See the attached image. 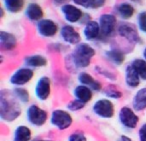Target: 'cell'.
<instances>
[{"instance_id":"obj_20","label":"cell","mask_w":146,"mask_h":141,"mask_svg":"<svg viewBox=\"0 0 146 141\" xmlns=\"http://www.w3.org/2000/svg\"><path fill=\"white\" fill-rule=\"evenodd\" d=\"M115 10L118 16L121 19H123V20H129L134 15V13H135L134 6L131 3H128V2H123L118 4L116 6Z\"/></svg>"},{"instance_id":"obj_38","label":"cell","mask_w":146,"mask_h":141,"mask_svg":"<svg viewBox=\"0 0 146 141\" xmlns=\"http://www.w3.org/2000/svg\"><path fill=\"white\" fill-rule=\"evenodd\" d=\"M143 59H145V60H146V47L144 48V50H143Z\"/></svg>"},{"instance_id":"obj_10","label":"cell","mask_w":146,"mask_h":141,"mask_svg":"<svg viewBox=\"0 0 146 141\" xmlns=\"http://www.w3.org/2000/svg\"><path fill=\"white\" fill-rule=\"evenodd\" d=\"M61 13H62L64 19L68 23H77L82 20L84 13L82 10L75 4H65L61 6Z\"/></svg>"},{"instance_id":"obj_4","label":"cell","mask_w":146,"mask_h":141,"mask_svg":"<svg viewBox=\"0 0 146 141\" xmlns=\"http://www.w3.org/2000/svg\"><path fill=\"white\" fill-rule=\"evenodd\" d=\"M26 117L30 124L36 127H40L46 123L48 119V113L44 109L40 108L38 105L32 104L27 108Z\"/></svg>"},{"instance_id":"obj_14","label":"cell","mask_w":146,"mask_h":141,"mask_svg":"<svg viewBox=\"0 0 146 141\" xmlns=\"http://www.w3.org/2000/svg\"><path fill=\"white\" fill-rule=\"evenodd\" d=\"M83 35L86 40L88 41L97 39L101 35V29H100L99 23L94 20H90L89 22L85 23L83 28Z\"/></svg>"},{"instance_id":"obj_27","label":"cell","mask_w":146,"mask_h":141,"mask_svg":"<svg viewBox=\"0 0 146 141\" xmlns=\"http://www.w3.org/2000/svg\"><path fill=\"white\" fill-rule=\"evenodd\" d=\"M132 67L135 69V71L138 73L139 77L142 80L146 81V60L145 59L137 58L134 59L131 63Z\"/></svg>"},{"instance_id":"obj_32","label":"cell","mask_w":146,"mask_h":141,"mask_svg":"<svg viewBox=\"0 0 146 141\" xmlns=\"http://www.w3.org/2000/svg\"><path fill=\"white\" fill-rule=\"evenodd\" d=\"M68 141H87V138L82 132H75L69 136Z\"/></svg>"},{"instance_id":"obj_37","label":"cell","mask_w":146,"mask_h":141,"mask_svg":"<svg viewBox=\"0 0 146 141\" xmlns=\"http://www.w3.org/2000/svg\"><path fill=\"white\" fill-rule=\"evenodd\" d=\"M32 141H54V140H49V139H34Z\"/></svg>"},{"instance_id":"obj_12","label":"cell","mask_w":146,"mask_h":141,"mask_svg":"<svg viewBox=\"0 0 146 141\" xmlns=\"http://www.w3.org/2000/svg\"><path fill=\"white\" fill-rule=\"evenodd\" d=\"M51 94V80L49 77L42 76L38 79L35 86V95L37 99L45 101L49 98Z\"/></svg>"},{"instance_id":"obj_16","label":"cell","mask_w":146,"mask_h":141,"mask_svg":"<svg viewBox=\"0 0 146 141\" xmlns=\"http://www.w3.org/2000/svg\"><path fill=\"white\" fill-rule=\"evenodd\" d=\"M25 15L30 21H40L44 16V11L39 4L31 2L25 9Z\"/></svg>"},{"instance_id":"obj_18","label":"cell","mask_w":146,"mask_h":141,"mask_svg":"<svg viewBox=\"0 0 146 141\" xmlns=\"http://www.w3.org/2000/svg\"><path fill=\"white\" fill-rule=\"evenodd\" d=\"M73 94H74V97L77 100L83 102L84 104L88 103L89 101H91L92 97H93V93H92V90L89 88V87L85 86V85H78L74 88V91H73Z\"/></svg>"},{"instance_id":"obj_17","label":"cell","mask_w":146,"mask_h":141,"mask_svg":"<svg viewBox=\"0 0 146 141\" xmlns=\"http://www.w3.org/2000/svg\"><path fill=\"white\" fill-rule=\"evenodd\" d=\"M78 81H79L80 84L89 87V88L93 91H100L102 89L101 83L98 80H96V79H94L93 77L87 72L79 73V75H78Z\"/></svg>"},{"instance_id":"obj_9","label":"cell","mask_w":146,"mask_h":141,"mask_svg":"<svg viewBox=\"0 0 146 141\" xmlns=\"http://www.w3.org/2000/svg\"><path fill=\"white\" fill-rule=\"evenodd\" d=\"M118 34L124 39L131 43H140L141 42V38H140L139 34H138V30L132 23L123 22L118 26Z\"/></svg>"},{"instance_id":"obj_15","label":"cell","mask_w":146,"mask_h":141,"mask_svg":"<svg viewBox=\"0 0 146 141\" xmlns=\"http://www.w3.org/2000/svg\"><path fill=\"white\" fill-rule=\"evenodd\" d=\"M17 46V39L12 33L7 31H0V47L2 50L10 51Z\"/></svg>"},{"instance_id":"obj_31","label":"cell","mask_w":146,"mask_h":141,"mask_svg":"<svg viewBox=\"0 0 146 141\" xmlns=\"http://www.w3.org/2000/svg\"><path fill=\"white\" fill-rule=\"evenodd\" d=\"M84 106H85V104H84L83 102L75 99V100L71 101V102L67 105V108L70 111H78V110H81L82 108H84Z\"/></svg>"},{"instance_id":"obj_2","label":"cell","mask_w":146,"mask_h":141,"mask_svg":"<svg viewBox=\"0 0 146 141\" xmlns=\"http://www.w3.org/2000/svg\"><path fill=\"white\" fill-rule=\"evenodd\" d=\"M95 55V49L89 45L88 43H82L76 45L75 49L71 53L67 60L70 61V63L75 68H86L89 66L91 58Z\"/></svg>"},{"instance_id":"obj_1","label":"cell","mask_w":146,"mask_h":141,"mask_svg":"<svg viewBox=\"0 0 146 141\" xmlns=\"http://www.w3.org/2000/svg\"><path fill=\"white\" fill-rule=\"evenodd\" d=\"M21 114V108L18 100L13 96L12 92L6 93L2 90L0 93V117L4 121L15 120Z\"/></svg>"},{"instance_id":"obj_36","label":"cell","mask_w":146,"mask_h":141,"mask_svg":"<svg viewBox=\"0 0 146 141\" xmlns=\"http://www.w3.org/2000/svg\"><path fill=\"white\" fill-rule=\"evenodd\" d=\"M118 141H132V140L129 137L125 136V135H122V136H120V138L118 139Z\"/></svg>"},{"instance_id":"obj_19","label":"cell","mask_w":146,"mask_h":141,"mask_svg":"<svg viewBox=\"0 0 146 141\" xmlns=\"http://www.w3.org/2000/svg\"><path fill=\"white\" fill-rule=\"evenodd\" d=\"M141 78L139 77L138 73L135 69L132 67V65H128L125 68V83L130 88H136L139 86Z\"/></svg>"},{"instance_id":"obj_21","label":"cell","mask_w":146,"mask_h":141,"mask_svg":"<svg viewBox=\"0 0 146 141\" xmlns=\"http://www.w3.org/2000/svg\"><path fill=\"white\" fill-rule=\"evenodd\" d=\"M132 106L135 111H142L146 109V87L139 89L132 99Z\"/></svg>"},{"instance_id":"obj_8","label":"cell","mask_w":146,"mask_h":141,"mask_svg":"<svg viewBox=\"0 0 146 141\" xmlns=\"http://www.w3.org/2000/svg\"><path fill=\"white\" fill-rule=\"evenodd\" d=\"M98 23L101 29V35L104 37H108L112 35V33L115 31L116 25H117V18L115 15L111 13H104L100 15Z\"/></svg>"},{"instance_id":"obj_11","label":"cell","mask_w":146,"mask_h":141,"mask_svg":"<svg viewBox=\"0 0 146 141\" xmlns=\"http://www.w3.org/2000/svg\"><path fill=\"white\" fill-rule=\"evenodd\" d=\"M36 28L38 34L46 38L55 36L59 30L57 23L51 19H41L40 21L37 22Z\"/></svg>"},{"instance_id":"obj_25","label":"cell","mask_w":146,"mask_h":141,"mask_svg":"<svg viewBox=\"0 0 146 141\" xmlns=\"http://www.w3.org/2000/svg\"><path fill=\"white\" fill-rule=\"evenodd\" d=\"M74 4L86 9H98L106 4V0H73Z\"/></svg>"},{"instance_id":"obj_6","label":"cell","mask_w":146,"mask_h":141,"mask_svg":"<svg viewBox=\"0 0 146 141\" xmlns=\"http://www.w3.org/2000/svg\"><path fill=\"white\" fill-rule=\"evenodd\" d=\"M34 77V71L30 67H21V68L17 69L16 71L13 72L11 75L10 83L16 87H21L23 85L27 84L31 79Z\"/></svg>"},{"instance_id":"obj_5","label":"cell","mask_w":146,"mask_h":141,"mask_svg":"<svg viewBox=\"0 0 146 141\" xmlns=\"http://www.w3.org/2000/svg\"><path fill=\"white\" fill-rule=\"evenodd\" d=\"M92 110L97 116L101 117V118L109 119L114 116L115 113V107L112 101L109 99L102 98L97 100L92 106Z\"/></svg>"},{"instance_id":"obj_3","label":"cell","mask_w":146,"mask_h":141,"mask_svg":"<svg viewBox=\"0 0 146 141\" xmlns=\"http://www.w3.org/2000/svg\"><path fill=\"white\" fill-rule=\"evenodd\" d=\"M50 122L58 130H66L72 125L73 118L68 111L62 110V109H55L51 113Z\"/></svg>"},{"instance_id":"obj_30","label":"cell","mask_w":146,"mask_h":141,"mask_svg":"<svg viewBox=\"0 0 146 141\" xmlns=\"http://www.w3.org/2000/svg\"><path fill=\"white\" fill-rule=\"evenodd\" d=\"M137 24L140 31L146 32V11H142L138 14Z\"/></svg>"},{"instance_id":"obj_33","label":"cell","mask_w":146,"mask_h":141,"mask_svg":"<svg viewBox=\"0 0 146 141\" xmlns=\"http://www.w3.org/2000/svg\"><path fill=\"white\" fill-rule=\"evenodd\" d=\"M95 70H97L98 72L100 73L101 75H103V76L107 77L108 79H111V80H115V75L113 74V73L109 72V71H107L106 69H103V68H100V67H95Z\"/></svg>"},{"instance_id":"obj_24","label":"cell","mask_w":146,"mask_h":141,"mask_svg":"<svg viewBox=\"0 0 146 141\" xmlns=\"http://www.w3.org/2000/svg\"><path fill=\"white\" fill-rule=\"evenodd\" d=\"M105 56L114 65H121L125 61V54L119 49H110L105 52Z\"/></svg>"},{"instance_id":"obj_26","label":"cell","mask_w":146,"mask_h":141,"mask_svg":"<svg viewBox=\"0 0 146 141\" xmlns=\"http://www.w3.org/2000/svg\"><path fill=\"white\" fill-rule=\"evenodd\" d=\"M24 0H3L6 11L10 13H19L24 7Z\"/></svg>"},{"instance_id":"obj_29","label":"cell","mask_w":146,"mask_h":141,"mask_svg":"<svg viewBox=\"0 0 146 141\" xmlns=\"http://www.w3.org/2000/svg\"><path fill=\"white\" fill-rule=\"evenodd\" d=\"M103 92L106 96L112 99H119L122 97V92L118 90L114 85H109V86H107L104 89Z\"/></svg>"},{"instance_id":"obj_28","label":"cell","mask_w":146,"mask_h":141,"mask_svg":"<svg viewBox=\"0 0 146 141\" xmlns=\"http://www.w3.org/2000/svg\"><path fill=\"white\" fill-rule=\"evenodd\" d=\"M12 94L19 102L24 103V104L29 102L30 95H29V92L27 91V89L22 88V87H15L12 90Z\"/></svg>"},{"instance_id":"obj_7","label":"cell","mask_w":146,"mask_h":141,"mask_svg":"<svg viewBox=\"0 0 146 141\" xmlns=\"http://www.w3.org/2000/svg\"><path fill=\"white\" fill-rule=\"evenodd\" d=\"M119 121L124 127L128 129L136 128L138 122H139V117L135 113V110L128 106H124L119 111Z\"/></svg>"},{"instance_id":"obj_23","label":"cell","mask_w":146,"mask_h":141,"mask_svg":"<svg viewBox=\"0 0 146 141\" xmlns=\"http://www.w3.org/2000/svg\"><path fill=\"white\" fill-rule=\"evenodd\" d=\"M32 133L25 125H19L16 127L13 134V141H30Z\"/></svg>"},{"instance_id":"obj_13","label":"cell","mask_w":146,"mask_h":141,"mask_svg":"<svg viewBox=\"0 0 146 141\" xmlns=\"http://www.w3.org/2000/svg\"><path fill=\"white\" fill-rule=\"evenodd\" d=\"M60 36L65 43L70 45H77L81 41V36L79 32L69 24L63 25L60 28Z\"/></svg>"},{"instance_id":"obj_35","label":"cell","mask_w":146,"mask_h":141,"mask_svg":"<svg viewBox=\"0 0 146 141\" xmlns=\"http://www.w3.org/2000/svg\"><path fill=\"white\" fill-rule=\"evenodd\" d=\"M52 1L55 5H61V6H63L65 4H68V2L71 1V0H52Z\"/></svg>"},{"instance_id":"obj_22","label":"cell","mask_w":146,"mask_h":141,"mask_svg":"<svg viewBox=\"0 0 146 141\" xmlns=\"http://www.w3.org/2000/svg\"><path fill=\"white\" fill-rule=\"evenodd\" d=\"M24 63L27 67L30 68H38V67H44L47 65L48 61L45 56L41 54L29 55L24 58Z\"/></svg>"},{"instance_id":"obj_34","label":"cell","mask_w":146,"mask_h":141,"mask_svg":"<svg viewBox=\"0 0 146 141\" xmlns=\"http://www.w3.org/2000/svg\"><path fill=\"white\" fill-rule=\"evenodd\" d=\"M138 137H139V141H146V123L142 124L139 128Z\"/></svg>"},{"instance_id":"obj_39","label":"cell","mask_w":146,"mask_h":141,"mask_svg":"<svg viewBox=\"0 0 146 141\" xmlns=\"http://www.w3.org/2000/svg\"><path fill=\"white\" fill-rule=\"evenodd\" d=\"M131 1H132V2H136V3H137V2H140V0H131Z\"/></svg>"}]
</instances>
